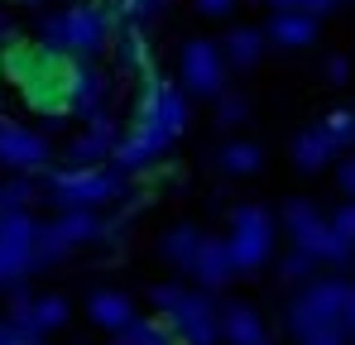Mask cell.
Here are the masks:
<instances>
[{
  "label": "cell",
  "mask_w": 355,
  "mask_h": 345,
  "mask_svg": "<svg viewBox=\"0 0 355 345\" xmlns=\"http://www.w3.org/2000/svg\"><path fill=\"white\" fill-rule=\"evenodd\" d=\"M187 115H192L187 91L173 87V82H164L159 72H144L139 77V96H135V111H130V125H125L120 149H116V159H111L116 172H135L139 177L187 130Z\"/></svg>",
  "instance_id": "1"
},
{
  "label": "cell",
  "mask_w": 355,
  "mask_h": 345,
  "mask_svg": "<svg viewBox=\"0 0 355 345\" xmlns=\"http://www.w3.org/2000/svg\"><path fill=\"white\" fill-rule=\"evenodd\" d=\"M0 77L19 91V101L39 115H77V57L58 53L39 39H15L0 53Z\"/></svg>",
  "instance_id": "2"
},
{
  "label": "cell",
  "mask_w": 355,
  "mask_h": 345,
  "mask_svg": "<svg viewBox=\"0 0 355 345\" xmlns=\"http://www.w3.org/2000/svg\"><path fill=\"white\" fill-rule=\"evenodd\" d=\"M116 34H120V24H116V15H111L106 0H77V5L53 10V15L39 19V44L77 57V62L96 57L106 44H116Z\"/></svg>",
  "instance_id": "3"
},
{
  "label": "cell",
  "mask_w": 355,
  "mask_h": 345,
  "mask_svg": "<svg viewBox=\"0 0 355 345\" xmlns=\"http://www.w3.org/2000/svg\"><path fill=\"white\" fill-rule=\"evenodd\" d=\"M39 182L44 197L62 211H101L125 192V172L116 168H49Z\"/></svg>",
  "instance_id": "4"
},
{
  "label": "cell",
  "mask_w": 355,
  "mask_h": 345,
  "mask_svg": "<svg viewBox=\"0 0 355 345\" xmlns=\"http://www.w3.org/2000/svg\"><path fill=\"white\" fill-rule=\"evenodd\" d=\"M120 221H101L96 211H62L58 221L39 226V269L53 264V259H67L77 245H92V240H116Z\"/></svg>",
  "instance_id": "5"
},
{
  "label": "cell",
  "mask_w": 355,
  "mask_h": 345,
  "mask_svg": "<svg viewBox=\"0 0 355 345\" xmlns=\"http://www.w3.org/2000/svg\"><path fill=\"white\" fill-rule=\"evenodd\" d=\"M226 53H221V44H211V39H187L182 44V53H178V77H182V91L187 96H202V101H221L226 96Z\"/></svg>",
  "instance_id": "6"
},
{
  "label": "cell",
  "mask_w": 355,
  "mask_h": 345,
  "mask_svg": "<svg viewBox=\"0 0 355 345\" xmlns=\"http://www.w3.org/2000/svg\"><path fill=\"white\" fill-rule=\"evenodd\" d=\"M226 249H231L236 274L264 269L269 254H274V216H269L264 206H236L231 230H226Z\"/></svg>",
  "instance_id": "7"
},
{
  "label": "cell",
  "mask_w": 355,
  "mask_h": 345,
  "mask_svg": "<svg viewBox=\"0 0 355 345\" xmlns=\"http://www.w3.org/2000/svg\"><path fill=\"white\" fill-rule=\"evenodd\" d=\"M39 269V221L29 211H5L0 221V288H15Z\"/></svg>",
  "instance_id": "8"
},
{
  "label": "cell",
  "mask_w": 355,
  "mask_h": 345,
  "mask_svg": "<svg viewBox=\"0 0 355 345\" xmlns=\"http://www.w3.org/2000/svg\"><path fill=\"white\" fill-rule=\"evenodd\" d=\"M284 230L293 235L297 249L312 254V259H331V264H346V259H351V245L322 221V211H317L312 202H288V206H284Z\"/></svg>",
  "instance_id": "9"
},
{
  "label": "cell",
  "mask_w": 355,
  "mask_h": 345,
  "mask_svg": "<svg viewBox=\"0 0 355 345\" xmlns=\"http://www.w3.org/2000/svg\"><path fill=\"white\" fill-rule=\"evenodd\" d=\"M49 159H53V144L39 134V130H29V125H19V120H5L0 115V168L10 172H49Z\"/></svg>",
  "instance_id": "10"
},
{
  "label": "cell",
  "mask_w": 355,
  "mask_h": 345,
  "mask_svg": "<svg viewBox=\"0 0 355 345\" xmlns=\"http://www.w3.org/2000/svg\"><path fill=\"white\" fill-rule=\"evenodd\" d=\"M173 321V336L178 345H216L221 341V312L211 307L207 292H182L173 312H164Z\"/></svg>",
  "instance_id": "11"
},
{
  "label": "cell",
  "mask_w": 355,
  "mask_h": 345,
  "mask_svg": "<svg viewBox=\"0 0 355 345\" xmlns=\"http://www.w3.org/2000/svg\"><path fill=\"white\" fill-rule=\"evenodd\" d=\"M120 149V130L111 115H96V120H87V130L62 149V163L67 168H106V159H116Z\"/></svg>",
  "instance_id": "12"
},
{
  "label": "cell",
  "mask_w": 355,
  "mask_h": 345,
  "mask_svg": "<svg viewBox=\"0 0 355 345\" xmlns=\"http://www.w3.org/2000/svg\"><path fill=\"white\" fill-rule=\"evenodd\" d=\"M87 317L101 326V331H111V336H125L130 326H139V317H135V302L116 292V288H106V292H92V302H87Z\"/></svg>",
  "instance_id": "13"
},
{
  "label": "cell",
  "mask_w": 355,
  "mask_h": 345,
  "mask_svg": "<svg viewBox=\"0 0 355 345\" xmlns=\"http://www.w3.org/2000/svg\"><path fill=\"white\" fill-rule=\"evenodd\" d=\"M106 101H111V77L96 67V57H82L77 62V115L96 120L106 115Z\"/></svg>",
  "instance_id": "14"
},
{
  "label": "cell",
  "mask_w": 355,
  "mask_h": 345,
  "mask_svg": "<svg viewBox=\"0 0 355 345\" xmlns=\"http://www.w3.org/2000/svg\"><path fill=\"white\" fill-rule=\"evenodd\" d=\"M221 341H231V345H269L264 317H259L250 302H231V307H221Z\"/></svg>",
  "instance_id": "15"
},
{
  "label": "cell",
  "mask_w": 355,
  "mask_h": 345,
  "mask_svg": "<svg viewBox=\"0 0 355 345\" xmlns=\"http://www.w3.org/2000/svg\"><path fill=\"white\" fill-rule=\"evenodd\" d=\"M231 274H236V264H231V249H226V240L207 235V245H202V254H197V264H192V278L207 288V292H216V288L231 283Z\"/></svg>",
  "instance_id": "16"
},
{
  "label": "cell",
  "mask_w": 355,
  "mask_h": 345,
  "mask_svg": "<svg viewBox=\"0 0 355 345\" xmlns=\"http://www.w3.org/2000/svg\"><path fill=\"white\" fill-rule=\"evenodd\" d=\"M264 34H269V44H279V48H307V44L317 39V15H307V10H279Z\"/></svg>",
  "instance_id": "17"
},
{
  "label": "cell",
  "mask_w": 355,
  "mask_h": 345,
  "mask_svg": "<svg viewBox=\"0 0 355 345\" xmlns=\"http://www.w3.org/2000/svg\"><path fill=\"white\" fill-rule=\"evenodd\" d=\"M264 39H269L264 29H254V24H236V29L221 39V53H226L231 67H245V72H250V67L264 57Z\"/></svg>",
  "instance_id": "18"
},
{
  "label": "cell",
  "mask_w": 355,
  "mask_h": 345,
  "mask_svg": "<svg viewBox=\"0 0 355 345\" xmlns=\"http://www.w3.org/2000/svg\"><path fill=\"white\" fill-rule=\"evenodd\" d=\"M19 321H29L39 336H49V331H58V326H67V317H72V307L62 302L58 292H44V297H34L24 312H15Z\"/></svg>",
  "instance_id": "19"
},
{
  "label": "cell",
  "mask_w": 355,
  "mask_h": 345,
  "mask_svg": "<svg viewBox=\"0 0 355 345\" xmlns=\"http://www.w3.org/2000/svg\"><path fill=\"white\" fill-rule=\"evenodd\" d=\"M116 62L125 72H135V77H144V72H154V57H149V39L139 34V24H125L116 34Z\"/></svg>",
  "instance_id": "20"
},
{
  "label": "cell",
  "mask_w": 355,
  "mask_h": 345,
  "mask_svg": "<svg viewBox=\"0 0 355 345\" xmlns=\"http://www.w3.org/2000/svg\"><path fill=\"white\" fill-rule=\"evenodd\" d=\"M202 245H207V235H202L197 226H173L168 235H164V259L192 274V264H197V254H202Z\"/></svg>",
  "instance_id": "21"
},
{
  "label": "cell",
  "mask_w": 355,
  "mask_h": 345,
  "mask_svg": "<svg viewBox=\"0 0 355 345\" xmlns=\"http://www.w3.org/2000/svg\"><path fill=\"white\" fill-rule=\"evenodd\" d=\"M216 163L231 172V177H254L259 163H264V154H259V144H250V139H231V144L216 154Z\"/></svg>",
  "instance_id": "22"
},
{
  "label": "cell",
  "mask_w": 355,
  "mask_h": 345,
  "mask_svg": "<svg viewBox=\"0 0 355 345\" xmlns=\"http://www.w3.org/2000/svg\"><path fill=\"white\" fill-rule=\"evenodd\" d=\"M111 345H178V336H173V321L159 312V317H149V321L130 326V331H125V336H116Z\"/></svg>",
  "instance_id": "23"
},
{
  "label": "cell",
  "mask_w": 355,
  "mask_h": 345,
  "mask_svg": "<svg viewBox=\"0 0 355 345\" xmlns=\"http://www.w3.org/2000/svg\"><path fill=\"white\" fill-rule=\"evenodd\" d=\"M39 197H44V182H34L29 172H24V177L0 182V202H5V211H29Z\"/></svg>",
  "instance_id": "24"
},
{
  "label": "cell",
  "mask_w": 355,
  "mask_h": 345,
  "mask_svg": "<svg viewBox=\"0 0 355 345\" xmlns=\"http://www.w3.org/2000/svg\"><path fill=\"white\" fill-rule=\"evenodd\" d=\"M327 159H331V144H327V139L317 134V125H312V130L293 144V163L302 172H317V168H327Z\"/></svg>",
  "instance_id": "25"
},
{
  "label": "cell",
  "mask_w": 355,
  "mask_h": 345,
  "mask_svg": "<svg viewBox=\"0 0 355 345\" xmlns=\"http://www.w3.org/2000/svg\"><path fill=\"white\" fill-rule=\"evenodd\" d=\"M317 134L331 144V154L355 144V111H336V115H327V120H317Z\"/></svg>",
  "instance_id": "26"
},
{
  "label": "cell",
  "mask_w": 355,
  "mask_h": 345,
  "mask_svg": "<svg viewBox=\"0 0 355 345\" xmlns=\"http://www.w3.org/2000/svg\"><path fill=\"white\" fill-rule=\"evenodd\" d=\"M216 120L231 130V125H245L250 120V96L245 91H226L221 101H216Z\"/></svg>",
  "instance_id": "27"
},
{
  "label": "cell",
  "mask_w": 355,
  "mask_h": 345,
  "mask_svg": "<svg viewBox=\"0 0 355 345\" xmlns=\"http://www.w3.org/2000/svg\"><path fill=\"white\" fill-rule=\"evenodd\" d=\"M0 345H44V336H39L29 321L10 317V321H0Z\"/></svg>",
  "instance_id": "28"
},
{
  "label": "cell",
  "mask_w": 355,
  "mask_h": 345,
  "mask_svg": "<svg viewBox=\"0 0 355 345\" xmlns=\"http://www.w3.org/2000/svg\"><path fill=\"white\" fill-rule=\"evenodd\" d=\"M312 264H317L312 254H302V249H293V254H288V259L279 264V278H284V283H302V278L312 274Z\"/></svg>",
  "instance_id": "29"
},
{
  "label": "cell",
  "mask_w": 355,
  "mask_h": 345,
  "mask_svg": "<svg viewBox=\"0 0 355 345\" xmlns=\"http://www.w3.org/2000/svg\"><path fill=\"white\" fill-rule=\"evenodd\" d=\"M182 292H187V288H178V283H154L149 288V302H154L159 312H173L178 302H182Z\"/></svg>",
  "instance_id": "30"
},
{
  "label": "cell",
  "mask_w": 355,
  "mask_h": 345,
  "mask_svg": "<svg viewBox=\"0 0 355 345\" xmlns=\"http://www.w3.org/2000/svg\"><path fill=\"white\" fill-rule=\"evenodd\" d=\"M331 230H336L346 245H355V202H351V206H341V211L331 216Z\"/></svg>",
  "instance_id": "31"
},
{
  "label": "cell",
  "mask_w": 355,
  "mask_h": 345,
  "mask_svg": "<svg viewBox=\"0 0 355 345\" xmlns=\"http://www.w3.org/2000/svg\"><path fill=\"white\" fill-rule=\"evenodd\" d=\"M197 10H202V15H211V19H221V15H231V10H236V0H197Z\"/></svg>",
  "instance_id": "32"
},
{
  "label": "cell",
  "mask_w": 355,
  "mask_h": 345,
  "mask_svg": "<svg viewBox=\"0 0 355 345\" xmlns=\"http://www.w3.org/2000/svg\"><path fill=\"white\" fill-rule=\"evenodd\" d=\"M336 177H341V187H346V192H351V197H355V159H346Z\"/></svg>",
  "instance_id": "33"
},
{
  "label": "cell",
  "mask_w": 355,
  "mask_h": 345,
  "mask_svg": "<svg viewBox=\"0 0 355 345\" xmlns=\"http://www.w3.org/2000/svg\"><path fill=\"white\" fill-rule=\"evenodd\" d=\"M327 72H331V82H346V72H351V62H346V57H331V62H327Z\"/></svg>",
  "instance_id": "34"
},
{
  "label": "cell",
  "mask_w": 355,
  "mask_h": 345,
  "mask_svg": "<svg viewBox=\"0 0 355 345\" xmlns=\"http://www.w3.org/2000/svg\"><path fill=\"white\" fill-rule=\"evenodd\" d=\"M331 5H341V0H302V10H307V15H327Z\"/></svg>",
  "instance_id": "35"
},
{
  "label": "cell",
  "mask_w": 355,
  "mask_h": 345,
  "mask_svg": "<svg viewBox=\"0 0 355 345\" xmlns=\"http://www.w3.org/2000/svg\"><path fill=\"white\" fill-rule=\"evenodd\" d=\"M10 44H15V29H10V19H5V15H0V53H5V48H10Z\"/></svg>",
  "instance_id": "36"
},
{
  "label": "cell",
  "mask_w": 355,
  "mask_h": 345,
  "mask_svg": "<svg viewBox=\"0 0 355 345\" xmlns=\"http://www.w3.org/2000/svg\"><path fill=\"white\" fill-rule=\"evenodd\" d=\"M264 5H274V10H302V0H264Z\"/></svg>",
  "instance_id": "37"
},
{
  "label": "cell",
  "mask_w": 355,
  "mask_h": 345,
  "mask_svg": "<svg viewBox=\"0 0 355 345\" xmlns=\"http://www.w3.org/2000/svg\"><path fill=\"white\" fill-rule=\"evenodd\" d=\"M346 321L355 326V288H351V297H346Z\"/></svg>",
  "instance_id": "38"
},
{
  "label": "cell",
  "mask_w": 355,
  "mask_h": 345,
  "mask_svg": "<svg viewBox=\"0 0 355 345\" xmlns=\"http://www.w3.org/2000/svg\"><path fill=\"white\" fill-rule=\"evenodd\" d=\"M19 5H39V0H19Z\"/></svg>",
  "instance_id": "39"
},
{
  "label": "cell",
  "mask_w": 355,
  "mask_h": 345,
  "mask_svg": "<svg viewBox=\"0 0 355 345\" xmlns=\"http://www.w3.org/2000/svg\"><path fill=\"white\" fill-rule=\"evenodd\" d=\"M0 221H5V202H0Z\"/></svg>",
  "instance_id": "40"
},
{
  "label": "cell",
  "mask_w": 355,
  "mask_h": 345,
  "mask_svg": "<svg viewBox=\"0 0 355 345\" xmlns=\"http://www.w3.org/2000/svg\"><path fill=\"white\" fill-rule=\"evenodd\" d=\"M0 111H5V96H0Z\"/></svg>",
  "instance_id": "41"
}]
</instances>
